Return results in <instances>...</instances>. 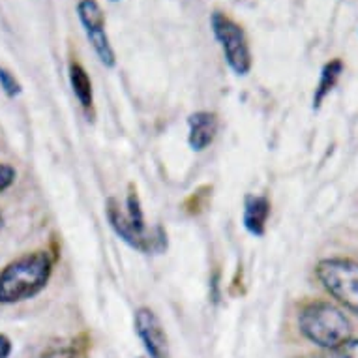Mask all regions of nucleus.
<instances>
[{"label":"nucleus","instance_id":"f257e3e1","mask_svg":"<svg viewBox=\"0 0 358 358\" xmlns=\"http://www.w3.org/2000/svg\"><path fill=\"white\" fill-rule=\"evenodd\" d=\"M53 263L45 252L24 253L0 272V302L13 304L29 300L45 289Z\"/></svg>","mask_w":358,"mask_h":358},{"label":"nucleus","instance_id":"f03ea898","mask_svg":"<svg viewBox=\"0 0 358 358\" xmlns=\"http://www.w3.org/2000/svg\"><path fill=\"white\" fill-rule=\"evenodd\" d=\"M107 220L111 223L113 231L134 250L150 253L164 252L165 246H167V236L159 227L148 231L141 201H139L136 192L128 195L126 210H122V206L118 205L117 199L107 201Z\"/></svg>","mask_w":358,"mask_h":358},{"label":"nucleus","instance_id":"7ed1b4c3","mask_svg":"<svg viewBox=\"0 0 358 358\" xmlns=\"http://www.w3.org/2000/svg\"><path fill=\"white\" fill-rule=\"evenodd\" d=\"M300 332L321 349H336L351 340V323L338 306L315 300L300 311Z\"/></svg>","mask_w":358,"mask_h":358},{"label":"nucleus","instance_id":"20e7f679","mask_svg":"<svg viewBox=\"0 0 358 358\" xmlns=\"http://www.w3.org/2000/svg\"><path fill=\"white\" fill-rule=\"evenodd\" d=\"M315 274L330 296L358 315V261L343 257L323 259L319 261Z\"/></svg>","mask_w":358,"mask_h":358},{"label":"nucleus","instance_id":"39448f33","mask_svg":"<svg viewBox=\"0 0 358 358\" xmlns=\"http://www.w3.org/2000/svg\"><path fill=\"white\" fill-rule=\"evenodd\" d=\"M210 27L231 70L236 76H248L252 70V51L248 45L244 29L222 12L212 13Z\"/></svg>","mask_w":358,"mask_h":358},{"label":"nucleus","instance_id":"423d86ee","mask_svg":"<svg viewBox=\"0 0 358 358\" xmlns=\"http://www.w3.org/2000/svg\"><path fill=\"white\" fill-rule=\"evenodd\" d=\"M77 15L81 21L85 34H87L90 45L94 48L98 59L107 68H115L117 57L113 51V45L106 32V17L103 10L96 0H79L77 4Z\"/></svg>","mask_w":358,"mask_h":358},{"label":"nucleus","instance_id":"0eeeda50","mask_svg":"<svg viewBox=\"0 0 358 358\" xmlns=\"http://www.w3.org/2000/svg\"><path fill=\"white\" fill-rule=\"evenodd\" d=\"M136 332L148 358H171L167 336H165L158 315L152 310L139 308L136 311Z\"/></svg>","mask_w":358,"mask_h":358},{"label":"nucleus","instance_id":"6e6552de","mask_svg":"<svg viewBox=\"0 0 358 358\" xmlns=\"http://www.w3.org/2000/svg\"><path fill=\"white\" fill-rule=\"evenodd\" d=\"M188 143L192 150L203 152L212 145L217 134V118L214 113L197 111L188 118Z\"/></svg>","mask_w":358,"mask_h":358},{"label":"nucleus","instance_id":"1a4fd4ad","mask_svg":"<svg viewBox=\"0 0 358 358\" xmlns=\"http://www.w3.org/2000/svg\"><path fill=\"white\" fill-rule=\"evenodd\" d=\"M268 216H271V201L263 195H246L242 222L248 233H252L253 236H263Z\"/></svg>","mask_w":358,"mask_h":358},{"label":"nucleus","instance_id":"9d476101","mask_svg":"<svg viewBox=\"0 0 358 358\" xmlns=\"http://www.w3.org/2000/svg\"><path fill=\"white\" fill-rule=\"evenodd\" d=\"M341 71H343V62L340 59H334L327 62L321 70V77H319V85L315 88V94H313V107L319 109L323 106L324 98L334 90V87L338 85V79H340Z\"/></svg>","mask_w":358,"mask_h":358},{"label":"nucleus","instance_id":"9b49d317","mask_svg":"<svg viewBox=\"0 0 358 358\" xmlns=\"http://www.w3.org/2000/svg\"><path fill=\"white\" fill-rule=\"evenodd\" d=\"M70 85L73 94L79 100L85 109L92 107V101H94V96H92V83H90V77H88L87 70L83 68L81 64L77 62H71L70 64Z\"/></svg>","mask_w":358,"mask_h":358},{"label":"nucleus","instance_id":"f8f14e48","mask_svg":"<svg viewBox=\"0 0 358 358\" xmlns=\"http://www.w3.org/2000/svg\"><path fill=\"white\" fill-rule=\"evenodd\" d=\"M0 88L10 98H15L17 94H21V85H19V81L15 79L12 71H8L6 68H0Z\"/></svg>","mask_w":358,"mask_h":358},{"label":"nucleus","instance_id":"ddd939ff","mask_svg":"<svg viewBox=\"0 0 358 358\" xmlns=\"http://www.w3.org/2000/svg\"><path fill=\"white\" fill-rule=\"evenodd\" d=\"M321 358H358V340H347L336 349H330L327 357Z\"/></svg>","mask_w":358,"mask_h":358},{"label":"nucleus","instance_id":"4468645a","mask_svg":"<svg viewBox=\"0 0 358 358\" xmlns=\"http://www.w3.org/2000/svg\"><path fill=\"white\" fill-rule=\"evenodd\" d=\"M15 176H17V171L13 169L12 165L0 164V194L15 182Z\"/></svg>","mask_w":358,"mask_h":358},{"label":"nucleus","instance_id":"2eb2a0df","mask_svg":"<svg viewBox=\"0 0 358 358\" xmlns=\"http://www.w3.org/2000/svg\"><path fill=\"white\" fill-rule=\"evenodd\" d=\"M10 352H12V343H10L6 336L0 334V358H8Z\"/></svg>","mask_w":358,"mask_h":358},{"label":"nucleus","instance_id":"dca6fc26","mask_svg":"<svg viewBox=\"0 0 358 358\" xmlns=\"http://www.w3.org/2000/svg\"><path fill=\"white\" fill-rule=\"evenodd\" d=\"M0 225H2V217H0Z\"/></svg>","mask_w":358,"mask_h":358},{"label":"nucleus","instance_id":"f3484780","mask_svg":"<svg viewBox=\"0 0 358 358\" xmlns=\"http://www.w3.org/2000/svg\"><path fill=\"white\" fill-rule=\"evenodd\" d=\"M111 2H118V0H111Z\"/></svg>","mask_w":358,"mask_h":358}]
</instances>
